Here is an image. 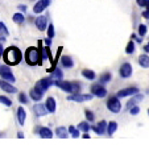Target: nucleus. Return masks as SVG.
<instances>
[{
	"label": "nucleus",
	"instance_id": "f257e3e1",
	"mask_svg": "<svg viewBox=\"0 0 149 149\" xmlns=\"http://www.w3.org/2000/svg\"><path fill=\"white\" fill-rule=\"evenodd\" d=\"M21 58H23V54H21L20 49L16 48V46H9L3 52V59L9 66H15L17 63H20Z\"/></svg>",
	"mask_w": 149,
	"mask_h": 149
},
{
	"label": "nucleus",
	"instance_id": "f03ea898",
	"mask_svg": "<svg viewBox=\"0 0 149 149\" xmlns=\"http://www.w3.org/2000/svg\"><path fill=\"white\" fill-rule=\"evenodd\" d=\"M25 62L29 66H36V65H41L42 63V58H41V50L40 48H31L26 49L25 52Z\"/></svg>",
	"mask_w": 149,
	"mask_h": 149
},
{
	"label": "nucleus",
	"instance_id": "7ed1b4c3",
	"mask_svg": "<svg viewBox=\"0 0 149 149\" xmlns=\"http://www.w3.org/2000/svg\"><path fill=\"white\" fill-rule=\"evenodd\" d=\"M119 99L120 98H118V96H111V98L107 100V108L111 111V112L118 113L121 111V103Z\"/></svg>",
	"mask_w": 149,
	"mask_h": 149
},
{
	"label": "nucleus",
	"instance_id": "20e7f679",
	"mask_svg": "<svg viewBox=\"0 0 149 149\" xmlns=\"http://www.w3.org/2000/svg\"><path fill=\"white\" fill-rule=\"evenodd\" d=\"M91 94L94 96H98V98H104V96H107V88L104 87L103 84L99 82V83H94L91 86Z\"/></svg>",
	"mask_w": 149,
	"mask_h": 149
},
{
	"label": "nucleus",
	"instance_id": "39448f33",
	"mask_svg": "<svg viewBox=\"0 0 149 149\" xmlns=\"http://www.w3.org/2000/svg\"><path fill=\"white\" fill-rule=\"evenodd\" d=\"M0 77H1V79H6V81L12 82V83H15V81H16V78H15L12 70L9 69V65L0 66Z\"/></svg>",
	"mask_w": 149,
	"mask_h": 149
},
{
	"label": "nucleus",
	"instance_id": "423d86ee",
	"mask_svg": "<svg viewBox=\"0 0 149 149\" xmlns=\"http://www.w3.org/2000/svg\"><path fill=\"white\" fill-rule=\"evenodd\" d=\"M44 93H45V91H44L41 87H40V84L36 83V86H34V87L32 88L31 91H29V96H31L32 100L40 102V100L42 99V96H44Z\"/></svg>",
	"mask_w": 149,
	"mask_h": 149
},
{
	"label": "nucleus",
	"instance_id": "0eeeda50",
	"mask_svg": "<svg viewBox=\"0 0 149 149\" xmlns=\"http://www.w3.org/2000/svg\"><path fill=\"white\" fill-rule=\"evenodd\" d=\"M94 98L93 94H71V95L68 96V100H73V102H78V103H82V102L86 100H91Z\"/></svg>",
	"mask_w": 149,
	"mask_h": 149
},
{
	"label": "nucleus",
	"instance_id": "6e6552de",
	"mask_svg": "<svg viewBox=\"0 0 149 149\" xmlns=\"http://www.w3.org/2000/svg\"><path fill=\"white\" fill-rule=\"evenodd\" d=\"M133 73V69H132V65H131L130 62H124L123 65L120 66V69H119V75L121 77V78H130L131 75H132Z\"/></svg>",
	"mask_w": 149,
	"mask_h": 149
},
{
	"label": "nucleus",
	"instance_id": "1a4fd4ad",
	"mask_svg": "<svg viewBox=\"0 0 149 149\" xmlns=\"http://www.w3.org/2000/svg\"><path fill=\"white\" fill-rule=\"evenodd\" d=\"M137 93H139L137 87H135V86H130V87H125V88L119 90L118 94H116V96H118V98H127V96H132Z\"/></svg>",
	"mask_w": 149,
	"mask_h": 149
},
{
	"label": "nucleus",
	"instance_id": "9d476101",
	"mask_svg": "<svg viewBox=\"0 0 149 149\" xmlns=\"http://www.w3.org/2000/svg\"><path fill=\"white\" fill-rule=\"evenodd\" d=\"M54 86L58 88H61L62 91H65V93H69L71 94V88H73V83L69 81H62V79H57L54 81Z\"/></svg>",
	"mask_w": 149,
	"mask_h": 149
},
{
	"label": "nucleus",
	"instance_id": "9b49d317",
	"mask_svg": "<svg viewBox=\"0 0 149 149\" xmlns=\"http://www.w3.org/2000/svg\"><path fill=\"white\" fill-rule=\"evenodd\" d=\"M49 6H50V0H37L36 4L33 6V12L34 13H42Z\"/></svg>",
	"mask_w": 149,
	"mask_h": 149
},
{
	"label": "nucleus",
	"instance_id": "f8f14e48",
	"mask_svg": "<svg viewBox=\"0 0 149 149\" xmlns=\"http://www.w3.org/2000/svg\"><path fill=\"white\" fill-rule=\"evenodd\" d=\"M0 88L8 94L17 93V88L12 84V82H8V81H6V79H0Z\"/></svg>",
	"mask_w": 149,
	"mask_h": 149
},
{
	"label": "nucleus",
	"instance_id": "ddd939ff",
	"mask_svg": "<svg viewBox=\"0 0 149 149\" xmlns=\"http://www.w3.org/2000/svg\"><path fill=\"white\" fill-rule=\"evenodd\" d=\"M107 121L104 120H100L96 125H91V130L96 133V135H104V133L107 132Z\"/></svg>",
	"mask_w": 149,
	"mask_h": 149
},
{
	"label": "nucleus",
	"instance_id": "4468645a",
	"mask_svg": "<svg viewBox=\"0 0 149 149\" xmlns=\"http://www.w3.org/2000/svg\"><path fill=\"white\" fill-rule=\"evenodd\" d=\"M34 25H36V28L38 29V31H46V28H48V19H46L45 16H38L34 19Z\"/></svg>",
	"mask_w": 149,
	"mask_h": 149
},
{
	"label": "nucleus",
	"instance_id": "2eb2a0df",
	"mask_svg": "<svg viewBox=\"0 0 149 149\" xmlns=\"http://www.w3.org/2000/svg\"><path fill=\"white\" fill-rule=\"evenodd\" d=\"M37 83L40 84V87H41L42 90L46 91L49 87H52L54 84V79H53V77H46V78H42L41 81H38Z\"/></svg>",
	"mask_w": 149,
	"mask_h": 149
},
{
	"label": "nucleus",
	"instance_id": "dca6fc26",
	"mask_svg": "<svg viewBox=\"0 0 149 149\" xmlns=\"http://www.w3.org/2000/svg\"><path fill=\"white\" fill-rule=\"evenodd\" d=\"M143 99H144V95H141V94H139V93L135 94V95H132V98H131L130 100H128V103H127V110H131L133 106H137Z\"/></svg>",
	"mask_w": 149,
	"mask_h": 149
},
{
	"label": "nucleus",
	"instance_id": "f3484780",
	"mask_svg": "<svg viewBox=\"0 0 149 149\" xmlns=\"http://www.w3.org/2000/svg\"><path fill=\"white\" fill-rule=\"evenodd\" d=\"M33 111H34V113H36L38 118H42V116H45L46 113H49L46 106H45V104H41V103L36 104V106L33 107Z\"/></svg>",
	"mask_w": 149,
	"mask_h": 149
},
{
	"label": "nucleus",
	"instance_id": "a211bd4d",
	"mask_svg": "<svg viewBox=\"0 0 149 149\" xmlns=\"http://www.w3.org/2000/svg\"><path fill=\"white\" fill-rule=\"evenodd\" d=\"M36 132L38 133L41 137H45V139H52L53 137V131L50 130V128H48V127H40V128H37Z\"/></svg>",
	"mask_w": 149,
	"mask_h": 149
},
{
	"label": "nucleus",
	"instance_id": "6ab92c4d",
	"mask_svg": "<svg viewBox=\"0 0 149 149\" xmlns=\"http://www.w3.org/2000/svg\"><path fill=\"white\" fill-rule=\"evenodd\" d=\"M61 65L65 69H71L74 66V59L70 56H62L61 57Z\"/></svg>",
	"mask_w": 149,
	"mask_h": 149
},
{
	"label": "nucleus",
	"instance_id": "aec40b11",
	"mask_svg": "<svg viewBox=\"0 0 149 149\" xmlns=\"http://www.w3.org/2000/svg\"><path fill=\"white\" fill-rule=\"evenodd\" d=\"M26 120V111L24 110V107H19L17 108V121L20 125H24Z\"/></svg>",
	"mask_w": 149,
	"mask_h": 149
},
{
	"label": "nucleus",
	"instance_id": "412c9836",
	"mask_svg": "<svg viewBox=\"0 0 149 149\" xmlns=\"http://www.w3.org/2000/svg\"><path fill=\"white\" fill-rule=\"evenodd\" d=\"M45 106H46V108H48V111H49L50 113H54V112H56L57 106H56V100H54V98L49 96V98L46 99V102H45Z\"/></svg>",
	"mask_w": 149,
	"mask_h": 149
},
{
	"label": "nucleus",
	"instance_id": "4be33fe9",
	"mask_svg": "<svg viewBox=\"0 0 149 149\" xmlns=\"http://www.w3.org/2000/svg\"><path fill=\"white\" fill-rule=\"evenodd\" d=\"M137 62H139V65H140L141 68H144V69L149 68V56H146V54H143V56L139 57Z\"/></svg>",
	"mask_w": 149,
	"mask_h": 149
},
{
	"label": "nucleus",
	"instance_id": "5701e85b",
	"mask_svg": "<svg viewBox=\"0 0 149 149\" xmlns=\"http://www.w3.org/2000/svg\"><path fill=\"white\" fill-rule=\"evenodd\" d=\"M82 75H83L86 79H88V81H94V79L96 78L95 71L90 70V69H84V70H82Z\"/></svg>",
	"mask_w": 149,
	"mask_h": 149
},
{
	"label": "nucleus",
	"instance_id": "b1692460",
	"mask_svg": "<svg viewBox=\"0 0 149 149\" xmlns=\"http://www.w3.org/2000/svg\"><path fill=\"white\" fill-rule=\"evenodd\" d=\"M12 21L15 24H23L25 21V16H24L21 12H16V13L12 16Z\"/></svg>",
	"mask_w": 149,
	"mask_h": 149
},
{
	"label": "nucleus",
	"instance_id": "393cba45",
	"mask_svg": "<svg viewBox=\"0 0 149 149\" xmlns=\"http://www.w3.org/2000/svg\"><path fill=\"white\" fill-rule=\"evenodd\" d=\"M116 130H118V123H116V121H110V123L107 124V133H108V136H112L113 133L116 132Z\"/></svg>",
	"mask_w": 149,
	"mask_h": 149
},
{
	"label": "nucleus",
	"instance_id": "a878e982",
	"mask_svg": "<svg viewBox=\"0 0 149 149\" xmlns=\"http://www.w3.org/2000/svg\"><path fill=\"white\" fill-rule=\"evenodd\" d=\"M56 135L61 139H65V137H68V135H69V130H66L65 127H58L56 130Z\"/></svg>",
	"mask_w": 149,
	"mask_h": 149
},
{
	"label": "nucleus",
	"instance_id": "bb28decb",
	"mask_svg": "<svg viewBox=\"0 0 149 149\" xmlns=\"http://www.w3.org/2000/svg\"><path fill=\"white\" fill-rule=\"evenodd\" d=\"M111 79H112V74H111L110 71H107V73H103L100 75V78H99V82H100L102 84H106V83H108Z\"/></svg>",
	"mask_w": 149,
	"mask_h": 149
},
{
	"label": "nucleus",
	"instance_id": "cd10ccee",
	"mask_svg": "<svg viewBox=\"0 0 149 149\" xmlns=\"http://www.w3.org/2000/svg\"><path fill=\"white\" fill-rule=\"evenodd\" d=\"M78 128H79V131H83V132H88V131L91 130V125L88 124V120H86V121H81V123L78 124Z\"/></svg>",
	"mask_w": 149,
	"mask_h": 149
},
{
	"label": "nucleus",
	"instance_id": "c85d7f7f",
	"mask_svg": "<svg viewBox=\"0 0 149 149\" xmlns=\"http://www.w3.org/2000/svg\"><path fill=\"white\" fill-rule=\"evenodd\" d=\"M52 77H53L54 81H57V79H62L63 78V74H62V70L59 68H56L53 71H52Z\"/></svg>",
	"mask_w": 149,
	"mask_h": 149
},
{
	"label": "nucleus",
	"instance_id": "c756f323",
	"mask_svg": "<svg viewBox=\"0 0 149 149\" xmlns=\"http://www.w3.org/2000/svg\"><path fill=\"white\" fill-rule=\"evenodd\" d=\"M135 49H136L135 41H128V44H127V46H125V53L127 54H133L135 53Z\"/></svg>",
	"mask_w": 149,
	"mask_h": 149
},
{
	"label": "nucleus",
	"instance_id": "7c9ffc66",
	"mask_svg": "<svg viewBox=\"0 0 149 149\" xmlns=\"http://www.w3.org/2000/svg\"><path fill=\"white\" fill-rule=\"evenodd\" d=\"M73 83V88H71V94H79L82 88L81 82H71Z\"/></svg>",
	"mask_w": 149,
	"mask_h": 149
},
{
	"label": "nucleus",
	"instance_id": "2f4dec72",
	"mask_svg": "<svg viewBox=\"0 0 149 149\" xmlns=\"http://www.w3.org/2000/svg\"><path fill=\"white\" fill-rule=\"evenodd\" d=\"M0 103L3 104V106H6V107H11L12 106V100L4 95H0Z\"/></svg>",
	"mask_w": 149,
	"mask_h": 149
},
{
	"label": "nucleus",
	"instance_id": "473e14b6",
	"mask_svg": "<svg viewBox=\"0 0 149 149\" xmlns=\"http://www.w3.org/2000/svg\"><path fill=\"white\" fill-rule=\"evenodd\" d=\"M146 32H148V28H146V25H144V24H140L137 28V33L140 37H144L146 34Z\"/></svg>",
	"mask_w": 149,
	"mask_h": 149
},
{
	"label": "nucleus",
	"instance_id": "72a5a7b5",
	"mask_svg": "<svg viewBox=\"0 0 149 149\" xmlns=\"http://www.w3.org/2000/svg\"><path fill=\"white\" fill-rule=\"evenodd\" d=\"M69 133H70L73 137H79V128H75V127H73V125H70L69 127Z\"/></svg>",
	"mask_w": 149,
	"mask_h": 149
},
{
	"label": "nucleus",
	"instance_id": "f704fd0d",
	"mask_svg": "<svg viewBox=\"0 0 149 149\" xmlns=\"http://www.w3.org/2000/svg\"><path fill=\"white\" fill-rule=\"evenodd\" d=\"M84 116H86V120H88V121L95 120V115H94V112L90 110H84Z\"/></svg>",
	"mask_w": 149,
	"mask_h": 149
},
{
	"label": "nucleus",
	"instance_id": "c9c22d12",
	"mask_svg": "<svg viewBox=\"0 0 149 149\" xmlns=\"http://www.w3.org/2000/svg\"><path fill=\"white\" fill-rule=\"evenodd\" d=\"M46 34H48V37H50V38H53V37L56 36V31H54V25H53V24L48 25V28H46Z\"/></svg>",
	"mask_w": 149,
	"mask_h": 149
},
{
	"label": "nucleus",
	"instance_id": "e433bc0d",
	"mask_svg": "<svg viewBox=\"0 0 149 149\" xmlns=\"http://www.w3.org/2000/svg\"><path fill=\"white\" fill-rule=\"evenodd\" d=\"M0 36H8V28L6 26V24L3 21H0Z\"/></svg>",
	"mask_w": 149,
	"mask_h": 149
},
{
	"label": "nucleus",
	"instance_id": "4c0bfd02",
	"mask_svg": "<svg viewBox=\"0 0 149 149\" xmlns=\"http://www.w3.org/2000/svg\"><path fill=\"white\" fill-rule=\"evenodd\" d=\"M19 102L20 103H23V104H26L29 102V98L26 96V94H24V93H21L19 95Z\"/></svg>",
	"mask_w": 149,
	"mask_h": 149
},
{
	"label": "nucleus",
	"instance_id": "58836bf2",
	"mask_svg": "<svg viewBox=\"0 0 149 149\" xmlns=\"http://www.w3.org/2000/svg\"><path fill=\"white\" fill-rule=\"evenodd\" d=\"M130 113H131V115H133V116L137 115V113H140V107H139V104H137V106H133V107L131 108Z\"/></svg>",
	"mask_w": 149,
	"mask_h": 149
},
{
	"label": "nucleus",
	"instance_id": "ea45409f",
	"mask_svg": "<svg viewBox=\"0 0 149 149\" xmlns=\"http://www.w3.org/2000/svg\"><path fill=\"white\" fill-rule=\"evenodd\" d=\"M136 3H137L139 7H145L146 6V0H136Z\"/></svg>",
	"mask_w": 149,
	"mask_h": 149
},
{
	"label": "nucleus",
	"instance_id": "a19ab883",
	"mask_svg": "<svg viewBox=\"0 0 149 149\" xmlns=\"http://www.w3.org/2000/svg\"><path fill=\"white\" fill-rule=\"evenodd\" d=\"M132 40H135V41H136V42H139V44H140V42L143 41V40H141V37H139L137 34H135V33L132 34Z\"/></svg>",
	"mask_w": 149,
	"mask_h": 149
},
{
	"label": "nucleus",
	"instance_id": "79ce46f5",
	"mask_svg": "<svg viewBox=\"0 0 149 149\" xmlns=\"http://www.w3.org/2000/svg\"><path fill=\"white\" fill-rule=\"evenodd\" d=\"M143 17H144V19H146V20H149V11H148V9L143 12Z\"/></svg>",
	"mask_w": 149,
	"mask_h": 149
},
{
	"label": "nucleus",
	"instance_id": "37998d69",
	"mask_svg": "<svg viewBox=\"0 0 149 149\" xmlns=\"http://www.w3.org/2000/svg\"><path fill=\"white\" fill-rule=\"evenodd\" d=\"M44 42H45V44H46L48 46H50V45H52V38H50V37H46L45 41H44Z\"/></svg>",
	"mask_w": 149,
	"mask_h": 149
},
{
	"label": "nucleus",
	"instance_id": "c03bdc74",
	"mask_svg": "<svg viewBox=\"0 0 149 149\" xmlns=\"http://www.w3.org/2000/svg\"><path fill=\"white\" fill-rule=\"evenodd\" d=\"M19 9H20V11H23V12H25L26 11V6H25V4H20Z\"/></svg>",
	"mask_w": 149,
	"mask_h": 149
},
{
	"label": "nucleus",
	"instance_id": "a18cd8bd",
	"mask_svg": "<svg viewBox=\"0 0 149 149\" xmlns=\"http://www.w3.org/2000/svg\"><path fill=\"white\" fill-rule=\"evenodd\" d=\"M144 52H145V53H149V42L146 44L145 46H144Z\"/></svg>",
	"mask_w": 149,
	"mask_h": 149
},
{
	"label": "nucleus",
	"instance_id": "49530a36",
	"mask_svg": "<svg viewBox=\"0 0 149 149\" xmlns=\"http://www.w3.org/2000/svg\"><path fill=\"white\" fill-rule=\"evenodd\" d=\"M82 137H84V139H90V135H88V132H84Z\"/></svg>",
	"mask_w": 149,
	"mask_h": 149
},
{
	"label": "nucleus",
	"instance_id": "de8ad7c7",
	"mask_svg": "<svg viewBox=\"0 0 149 149\" xmlns=\"http://www.w3.org/2000/svg\"><path fill=\"white\" fill-rule=\"evenodd\" d=\"M17 137L23 139V137H24V133H23V132H19V133H17Z\"/></svg>",
	"mask_w": 149,
	"mask_h": 149
},
{
	"label": "nucleus",
	"instance_id": "09e8293b",
	"mask_svg": "<svg viewBox=\"0 0 149 149\" xmlns=\"http://www.w3.org/2000/svg\"><path fill=\"white\" fill-rule=\"evenodd\" d=\"M145 8L149 11V0H146V6H145Z\"/></svg>",
	"mask_w": 149,
	"mask_h": 149
},
{
	"label": "nucleus",
	"instance_id": "8fccbe9b",
	"mask_svg": "<svg viewBox=\"0 0 149 149\" xmlns=\"http://www.w3.org/2000/svg\"><path fill=\"white\" fill-rule=\"evenodd\" d=\"M4 135H6V133H4V132H0V136H4Z\"/></svg>",
	"mask_w": 149,
	"mask_h": 149
},
{
	"label": "nucleus",
	"instance_id": "3c124183",
	"mask_svg": "<svg viewBox=\"0 0 149 149\" xmlns=\"http://www.w3.org/2000/svg\"><path fill=\"white\" fill-rule=\"evenodd\" d=\"M148 115H149V110H148Z\"/></svg>",
	"mask_w": 149,
	"mask_h": 149
},
{
	"label": "nucleus",
	"instance_id": "603ef678",
	"mask_svg": "<svg viewBox=\"0 0 149 149\" xmlns=\"http://www.w3.org/2000/svg\"><path fill=\"white\" fill-rule=\"evenodd\" d=\"M0 57H1V53H0Z\"/></svg>",
	"mask_w": 149,
	"mask_h": 149
}]
</instances>
